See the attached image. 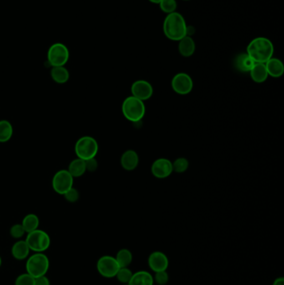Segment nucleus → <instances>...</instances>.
<instances>
[{
  "label": "nucleus",
  "mask_w": 284,
  "mask_h": 285,
  "mask_svg": "<svg viewBox=\"0 0 284 285\" xmlns=\"http://www.w3.org/2000/svg\"><path fill=\"white\" fill-rule=\"evenodd\" d=\"M154 276L150 272L144 270L133 272L128 282L129 285H154Z\"/></svg>",
  "instance_id": "nucleus-16"
},
{
  "label": "nucleus",
  "mask_w": 284,
  "mask_h": 285,
  "mask_svg": "<svg viewBox=\"0 0 284 285\" xmlns=\"http://www.w3.org/2000/svg\"><path fill=\"white\" fill-rule=\"evenodd\" d=\"M249 72H250L252 80L258 84L265 82L269 77L265 64H261V62H255V64Z\"/></svg>",
  "instance_id": "nucleus-19"
},
{
  "label": "nucleus",
  "mask_w": 284,
  "mask_h": 285,
  "mask_svg": "<svg viewBox=\"0 0 284 285\" xmlns=\"http://www.w3.org/2000/svg\"><path fill=\"white\" fill-rule=\"evenodd\" d=\"M52 80L58 84H63L69 80V72L64 66L53 67L50 71Z\"/></svg>",
  "instance_id": "nucleus-21"
},
{
  "label": "nucleus",
  "mask_w": 284,
  "mask_h": 285,
  "mask_svg": "<svg viewBox=\"0 0 284 285\" xmlns=\"http://www.w3.org/2000/svg\"><path fill=\"white\" fill-rule=\"evenodd\" d=\"M122 112L124 117L131 122H138L145 115L146 108L144 101L130 96L125 98L122 104Z\"/></svg>",
  "instance_id": "nucleus-3"
},
{
  "label": "nucleus",
  "mask_w": 284,
  "mask_h": 285,
  "mask_svg": "<svg viewBox=\"0 0 284 285\" xmlns=\"http://www.w3.org/2000/svg\"><path fill=\"white\" fill-rule=\"evenodd\" d=\"M148 264L154 272L166 271L169 268V258L167 255L161 251H155L149 255Z\"/></svg>",
  "instance_id": "nucleus-13"
},
{
  "label": "nucleus",
  "mask_w": 284,
  "mask_h": 285,
  "mask_svg": "<svg viewBox=\"0 0 284 285\" xmlns=\"http://www.w3.org/2000/svg\"><path fill=\"white\" fill-rule=\"evenodd\" d=\"M34 284H35V278L26 272L17 277L14 285H34Z\"/></svg>",
  "instance_id": "nucleus-29"
},
{
  "label": "nucleus",
  "mask_w": 284,
  "mask_h": 285,
  "mask_svg": "<svg viewBox=\"0 0 284 285\" xmlns=\"http://www.w3.org/2000/svg\"><path fill=\"white\" fill-rule=\"evenodd\" d=\"M159 4L162 11L167 14L176 12L177 6H178L176 0H162Z\"/></svg>",
  "instance_id": "nucleus-27"
},
{
  "label": "nucleus",
  "mask_w": 284,
  "mask_h": 285,
  "mask_svg": "<svg viewBox=\"0 0 284 285\" xmlns=\"http://www.w3.org/2000/svg\"><path fill=\"white\" fill-rule=\"evenodd\" d=\"M149 2H153V4H159L161 2L162 0H149Z\"/></svg>",
  "instance_id": "nucleus-36"
},
{
  "label": "nucleus",
  "mask_w": 284,
  "mask_h": 285,
  "mask_svg": "<svg viewBox=\"0 0 284 285\" xmlns=\"http://www.w3.org/2000/svg\"><path fill=\"white\" fill-rule=\"evenodd\" d=\"M131 92L133 97L144 101V100H149L153 96L154 88L151 84L148 81L138 80L132 84Z\"/></svg>",
  "instance_id": "nucleus-11"
},
{
  "label": "nucleus",
  "mask_w": 284,
  "mask_h": 285,
  "mask_svg": "<svg viewBox=\"0 0 284 285\" xmlns=\"http://www.w3.org/2000/svg\"><path fill=\"white\" fill-rule=\"evenodd\" d=\"M123 285H129V284H123Z\"/></svg>",
  "instance_id": "nucleus-39"
},
{
  "label": "nucleus",
  "mask_w": 284,
  "mask_h": 285,
  "mask_svg": "<svg viewBox=\"0 0 284 285\" xmlns=\"http://www.w3.org/2000/svg\"><path fill=\"white\" fill-rule=\"evenodd\" d=\"M13 134V125L8 120H0V142H6Z\"/></svg>",
  "instance_id": "nucleus-23"
},
{
  "label": "nucleus",
  "mask_w": 284,
  "mask_h": 285,
  "mask_svg": "<svg viewBox=\"0 0 284 285\" xmlns=\"http://www.w3.org/2000/svg\"><path fill=\"white\" fill-rule=\"evenodd\" d=\"M133 274V272L130 268H128V267L120 268L115 277L117 278L118 282H122L123 284H128Z\"/></svg>",
  "instance_id": "nucleus-26"
},
{
  "label": "nucleus",
  "mask_w": 284,
  "mask_h": 285,
  "mask_svg": "<svg viewBox=\"0 0 284 285\" xmlns=\"http://www.w3.org/2000/svg\"><path fill=\"white\" fill-rule=\"evenodd\" d=\"M265 66H266L268 74L271 77L280 78L284 74V64L279 58H271L265 62Z\"/></svg>",
  "instance_id": "nucleus-15"
},
{
  "label": "nucleus",
  "mask_w": 284,
  "mask_h": 285,
  "mask_svg": "<svg viewBox=\"0 0 284 285\" xmlns=\"http://www.w3.org/2000/svg\"><path fill=\"white\" fill-rule=\"evenodd\" d=\"M154 282L159 285H166L169 282V275L166 271L155 272L154 277Z\"/></svg>",
  "instance_id": "nucleus-31"
},
{
  "label": "nucleus",
  "mask_w": 284,
  "mask_h": 285,
  "mask_svg": "<svg viewBox=\"0 0 284 285\" xmlns=\"http://www.w3.org/2000/svg\"><path fill=\"white\" fill-rule=\"evenodd\" d=\"M63 197L68 202H76L79 200V192L75 188H71L63 194Z\"/></svg>",
  "instance_id": "nucleus-32"
},
{
  "label": "nucleus",
  "mask_w": 284,
  "mask_h": 285,
  "mask_svg": "<svg viewBox=\"0 0 284 285\" xmlns=\"http://www.w3.org/2000/svg\"><path fill=\"white\" fill-rule=\"evenodd\" d=\"M28 248L35 252H43L50 246L51 240L48 232L41 230H36L28 232L25 240Z\"/></svg>",
  "instance_id": "nucleus-6"
},
{
  "label": "nucleus",
  "mask_w": 284,
  "mask_h": 285,
  "mask_svg": "<svg viewBox=\"0 0 284 285\" xmlns=\"http://www.w3.org/2000/svg\"><path fill=\"white\" fill-rule=\"evenodd\" d=\"M171 85L174 92L179 94L186 95L193 90L194 82L189 74L185 72H179L173 78Z\"/></svg>",
  "instance_id": "nucleus-10"
},
{
  "label": "nucleus",
  "mask_w": 284,
  "mask_h": 285,
  "mask_svg": "<svg viewBox=\"0 0 284 285\" xmlns=\"http://www.w3.org/2000/svg\"><path fill=\"white\" fill-rule=\"evenodd\" d=\"M47 58L52 68L64 66L69 60V50L62 42H55L48 48Z\"/></svg>",
  "instance_id": "nucleus-7"
},
{
  "label": "nucleus",
  "mask_w": 284,
  "mask_h": 285,
  "mask_svg": "<svg viewBox=\"0 0 284 285\" xmlns=\"http://www.w3.org/2000/svg\"><path fill=\"white\" fill-rule=\"evenodd\" d=\"M73 178L67 170H58L52 180L53 190L58 194L63 195L73 187Z\"/></svg>",
  "instance_id": "nucleus-8"
},
{
  "label": "nucleus",
  "mask_w": 284,
  "mask_h": 285,
  "mask_svg": "<svg viewBox=\"0 0 284 285\" xmlns=\"http://www.w3.org/2000/svg\"><path fill=\"white\" fill-rule=\"evenodd\" d=\"M152 174L158 178H166L173 172L171 161L167 158H159L155 160L151 167Z\"/></svg>",
  "instance_id": "nucleus-12"
},
{
  "label": "nucleus",
  "mask_w": 284,
  "mask_h": 285,
  "mask_svg": "<svg viewBox=\"0 0 284 285\" xmlns=\"http://www.w3.org/2000/svg\"><path fill=\"white\" fill-rule=\"evenodd\" d=\"M26 232H30L34 230H38L39 226V218L34 214H28L23 218L21 222Z\"/></svg>",
  "instance_id": "nucleus-24"
},
{
  "label": "nucleus",
  "mask_w": 284,
  "mask_h": 285,
  "mask_svg": "<svg viewBox=\"0 0 284 285\" xmlns=\"http://www.w3.org/2000/svg\"><path fill=\"white\" fill-rule=\"evenodd\" d=\"M119 268L120 266L118 265L115 257L109 255L101 257L97 262V270L99 274L108 278L115 277Z\"/></svg>",
  "instance_id": "nucleus-9"
},
{
  "label": "nucleus",
  "mask_w": 284,
  "mask_h": 285,
  "mask_svg": "<svg viewBox=\"0 0 284 285\" xmlns=\"http://www.w3.org/2000/svg\"><path fill=\"white\" fill-rule=\"evenodd\" d=\"M74 151L77 158L81 160H87L95 158L98 152V142L91 136H83L77 140Z\"/></svg>",
  "instance_id": "nucleus-5"
},
{
  "label": "nucleus",
  "mask_w": 284,
  "mask_h": 285,
  "mask_svg": "<svg viewBox=\"0 0 284 285\" xmlns=\"http://www.w3.org/2000/svg\"><path fill=\"white\" fill-rule=\"evenodd\" d=\"M255 62L249 57L247 52L238 55L235 60V66L241 72H250Z\"/></svg>",
  "instance_id": "nucleus-22"
},
{
  "label": "nucleus",
  "mask_w": 284,
  "mask_h": 285,
  "mask_svg": "<svg viewBox=\"0 0 284 285\" xmlns=\"http://www.w3.org/2000/svg\"><path fill=\"white\" fill-rule=\"evenodd\" d=\"M164 34L169 40L179 41L187 36L186 21L183 15L179 12H174L167 15L163 26Z\"/></svg>",
  "instance_id": "nucleus-2"
},
{
  "label": "nucleus",
  "mask_w": 284,
  "mask_h": 285,
  "mask_svg": "<svg viewBox=\"0 0 284 285\" xmlns=\"http://www.w3.org/2000/svg\"><path fill=\"white\" fill-rule=\"evenodd\" d=\"M67 170L72 175L73 178L83 176L87 172L86 171L85 160H81L79 158H76L75 160L71 161Z\"/></svg>",
  "instance_id": "nucleus-20"
},
{
  "label": "nucleus",
  "mask_w": 284,
  "mask_h": 285,
  "mask_svg": "<svg viewBox=\"0 0 284 285\" xmlns=\"http://www.w3.org/2000/svg\"><path fill=\"white\" fill-rule=\"evenodd\" d=\"M115 258L120 268L128 267L133 261V254L128 248H122L117 252Z\"/></svg>",
  "instance_id": "nucleus-25"
},
{
  "label": "nucleus",
  "mask_w": 284,
  "mask_h": 285,
  "mask_svg": "<svg viewBox=\"0 0 284 285\" xmlns=\"http://www.w3.org/2000/svg\"><path fill=\"white\" fill-rule=\"evenodd\" d=\"M1 265H2V258H1V256H0V267H1Z\"/></svg>",
  "instance_id": "nucleus-37"
},
{
  "label": "nucleus",
  "mask_w": 284,
  "mask_h": 285,
  "mask_svg": "<svg viewBox=\"0 0 284 285\" xmlns=\"http://www.w3.org/2000/svg\"><path fill=\"white\" fill-rule=\"evenodd\" d=\"M273 285H284V278L280 277L278 278L276 280H274Z\"/></svg>",
  "instance_id": "nucleus-35"
},
{
  "label": "nucleus",
  "mask_w": 284,
  "mask_h": 285,
  "mask_svg": "<svg viewBox=\"0 0 284 285\" xmlns=\"http://www.w3.org/2000/svg\"><path fill=\"white\" fill-rule=\"evenodd\" d=\"M86 171L88 172H95L98 168V161L95 158H92L89 160H85Z\"/></svg>",
  "instance_id": "nucleus-33"
},
{
  "label": "nucleus",
  "mask_w": 284,
  "mask_h": 285,
  "mask_svg": "<svg viewBox=\"0 0 284 285\" xmlns=\"http://www.w3.org/2000/svg\"><path fill=\"white\" fill-rule=\"evenodd\" d=\"M29 252L30 248H28L25 240H18L11 248L12 256L17 260H26L29 254Z\"/></svg>",
  "instance_id": "nucleus-17"
},
{
  "label": "nucleus",
  "mask_w": 284,
  "mask_h": 285,
  "mask_svg": "<svg viewBox=\"0 0 284 285\" xmlns=\"http://www.w3.org/2000/svg\"><path fill=\"white\" fill-rule=\"evenodd\" d=\"M184 1H189V0H184Z\"/></svg>",
  "instance_id": "nucleus-38"
},
{
  "label": "nucleus",
  "mask_w": 284,
  "mask_h": 285,
  "mask_svg": "<svg viewBox=\"0 0 284 285\" xmlns=\"http://www.w3.org/2000/svg\"><path fill=\"white\" fill-rule=\"evenodd\" d=\"M189 161L185 158H179L174 162H172L173 170L176 172H185L189 168Z\"/></svg>",
  "instance_id": "nucleus-28"
},
{
  "label": "nucleus",
  "mask_w": 284,
  "mask_h": 285,
  "mask_svg": "<svg viewBox=\"0 0 284 285\" xmlns=\"http://www.w3.org/2000/svg\"><path fill=\"white\" fill-rule=\"evenodd\" d=\"M11 237L15 238V240H19L25 234V230L23 228V225L21 224H16L10 228Z\"/></svg>",
  "instance_id": "nucleus-30"
},
{
  "label": "nucleus",
  "mask_w": 284,
  "mask_h": 285,
  "mask_svg": "<svg viewBox=\"0 0 284 285\" xmlns=\"http://www.w3.org/2000/svg\"><path fill=\"white\" fill-rule=\"evenodd\" d=\"M49 268V260L43 252H35L28 258L26 262V271L33 278L46 275Z\"/></svg>",
  "instance_id": "nucleus-4"
},
{
  "label": "nucleus",
  "mask_w": 284,
  "mask_h": 285,
  "mask_svg": "<svg viewBox=\"0 0 284 285\" xmlns=\"http://www.w3.org/2000/svg\"><path fill=\"white\" fill-rule=\"evenodd\" d=\"M139 162V158L134 150H127L123 152L121 157V165L123 170L127 171H133L138 167Z\"/></svg>",
  "instance_id": "nucleus-14"
},
{
  "label": "nucleus",
  "mask_w": 284,
  "mask_h": 285,
  "mask_svg": "<svg viewBox=\"0 0 284 285\" xmlns=\"http://www.w3.org/2000/svg\"><path fill=\"white\" fill-rule=\"evenodd\" d=\"M34 285H50V281L48 280V278L46 277V275H43L36 278Z\"/></svg>",
  "instance_id": "nucleus-34"
},
{
  "label": "nucleus",
  "mask_w": 284,
  "mask_h": 285,
  "mask_svg": "<svg viewBox=\"0 0 284 285\" xmlns=\"http://www.w3.org/2000/svg\"><path fill=\"white\" fill-rule=\"evenodd\" d=\"M274 47L273 42L264 37H258L252 40L247 48V54L255 62L265 64L273 58Z\"/></svg>",
  "instance_id": "nucleus-1"
},
{
  "label": "nucleus",
  "mask_w": 284,
  "mask_h": 285,
  "mask_svg": "<svg viewBox=\"0 0 284 285\" xmlns=\"http://www.w3.org/2000/svg\"><path fill=\"white\" fill-rule=\"evenodd\" d=\"M179 51L184 57H191L195 52V42L190 36L187 35L179 41Z\"/></svg>",
  "instance_id": "nucleus-18"
}]
</instances>
